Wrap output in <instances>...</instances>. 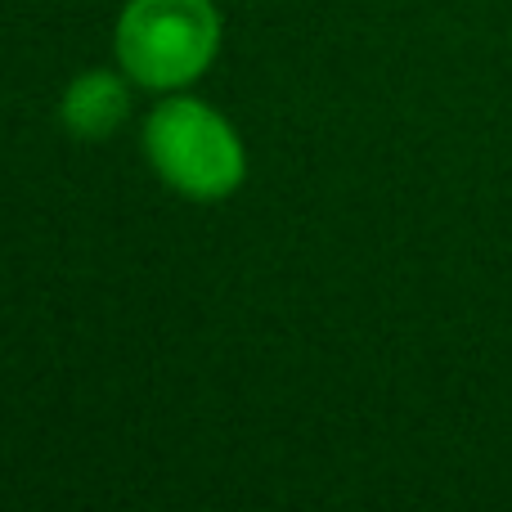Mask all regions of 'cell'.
<instances>
[{
	"label": "cell",
	"mask_w": 512,
	"mask_h": 512,
	"mask_svg": "<svg viewBox=\"0 0 512 512\" xmlns=\"http://www.w3.org/2000/svg\"><path fill=\"white\" fill-rule=\"evenodd\" d=\"M144 153L162 185L189 203H225L248 180L239 131L194 95H171L153 108L144 122Z\"/></svg>",
	"instance_id": "1"
},
{
	"label": "cell",
	"mask_w": 512,
	"mask_h": 512,
	"mask_svg": "<svg viewBox=\"0 0 512 512\" xmlns=\"http://www.w3.org/2000/svg\"><path fill=\"white\" fill-rule=\"evenodd\" d=\"M117 68L144 90H185L216 63L221 14L212 0H126L113 27Z\"/></svg>",
	"instance_id": "2"
},
{
	"label": "cell",
	"mask_w": 512,
	"mask_h": 512,
	"mask_svg": "<svg viewBox=\"0 0 512 512\" xmlns=\"http://www.w3.org/2000/svg\"><path fill=\"white\" fill-rule=\"evenodd\" d=\"M131 113V77L108 68L77 72L59 99V126L77 140H108Z\"/></svg>",
	"instance_id": "3"
}]
</instances>
